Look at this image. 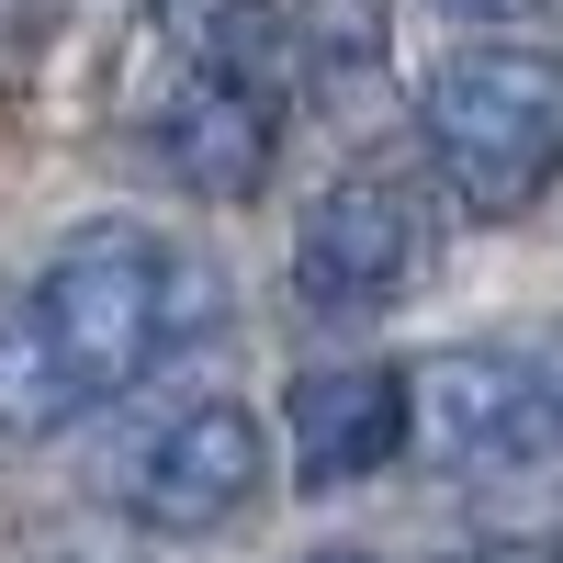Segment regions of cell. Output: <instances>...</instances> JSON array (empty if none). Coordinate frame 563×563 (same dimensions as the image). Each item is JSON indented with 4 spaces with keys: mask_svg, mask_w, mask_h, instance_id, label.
<instances>
[{
    "mask_svg": "<svg viewBox=\"0 0 563 563\" xmlns=\"http://www.w3.org/2000/svg\"><path fill=\"white\" fill-rule=\"evenodd\" d=\"M225 327V271L169 225H79L23 294H0V429H68Z\"/></svg>",
    "mask_w": 563,
    "mask_h": 563,
    "instance_id": "cell-1",
    "label": "cell"
},
{
    "mask_svg": "<svg viewBox=\"0 0 563 563\" xmlns=\"http://www.w3.org/2000/svg\"><path fill=\"white\" fill-rule=\"evenodd\" d=\"M429 158L462 214L519 225L563 180V57L552 45H462V57H440Z\"/></svg>",
    "mask_w": 563,
    "mask_h": 563,
    "instance_id": "cell-2",
    "label": "cell"
},
{
    "mask_svg": "<svg viewBox=\"0 0 563 563\" xmlns=\"http://www.w3.org/2000/svg\"><path fill=\"white\" fill-rule=\"evenodd\" d=\"M102 496L124 507L135 530H169V541H203V530H238L249 507L271 496V429L260 406L238 395H180L158 417H135L102 462Z\"/></svg>",
    "mask_w": 563,
    "mask_h": 563,
    "instance_id": "cell-3",
    "label": "cell"
},
{
    "mask_svg": "<svg viewBox=\"0 0 563 563\" xmlns=\"http://www.w3.org/2000/svg\"><path fill=\"white\" fill-rule=\"evenodd\" d=\"M417 260H429V225H417V180L406 169H339L327 192L305 203V238H294V305L305 316H384Z\"/></svg>",
    "mask_w": 563,
    "mask_h": 563,
    "instance_id": "cell-4",
    "label": "cell"
},
{
    "mask_svg": "<svg viewBox=\"0 0 563 563\" xmlns=\"http://www.w3.org/2000/svg\"><path fill=\"white\" fill-rule=\"evenodd\" d=\"M552 429H563V406L519 350H440L406 372V440L440 474H519V462L552 451Z\"/></svg>",
    "mask_w": 563,
    "mask_h": 563,
    "instance_id": "cell-5",
    "label": "cell"
},
{
    "mask_svg": "<svg viewBox=\"0 0 563 563\" xmlns=\"http://www.w3.org/2000/svg\"><path fill=\"white\" fill-rule=\"evenodd\" d=\"M271 147H282V102L271 79H238V68H169V90L147 102V158L203 203H249L271 180Z\"/></svg>",
    "mask_w": 563,
    "mask_h": 563,
    "instance_id": "cell-6",
    "label": "cell"
},
{
    "mask_svg": "<svg viewBox=\"0 0 563 563\" xmlns=\"http://www.w3.org/2000/svg\"><path fill=\"white\" fill-rule=\"evenodd\" d=\"M282 440H294V474H305L316 496L372 485V474L406 451V372H395V361L294 372V395H282Z\"/></svg>",
    "mask_w": 563,
    "mask_h": 563,
    "instance_id": "cell-7",
    "label": "cell"
},
{
    "mask_svg": "<svg viewBox=\"0 0 563 563\" xmlns=\"http://www.w3.org/2000/svg\"><path fill=\"white\" fill-rule=\"evenodd\" d=\"M34 563H135L124 541H102V530H68V541H45Z\"/></svg>",
    "mask_w": 563,
    "mask_h": 563,
    "instance_id": "cell-8",
    "label": "cell"
},
{
    "mask_svg": "<svg viewBox=\"0 0 563 563\" xmlns=\"http://www.w3.org/2000/svg\"><path fill=\"white\" fill-rule=\"evenodd\" d=\"M462 23H519V12H541V0H451Z\"/></svg>",
    "mask_w": 563,
    "mask_h": 563,
    "instance_id": "cell-9",
    "label": "cell"
},
{
    "mask_svg": "<svg viewBox=\"0 0 563 563\" xmlns=\"http://www.w3.org/2000/svg\"><path fill=\"white\" fill-rule=\"evenodd\" d=\"M305 563H372V552H305Z\"/></svg>",
    "mask_w": 563,
    "mask_h": 563,
    "instance_id": "cell-10",
    "label": "cell"
},
{
    "mask_svg": "<svg viewBox=\"0 0 563 563\" xmlns=\"http://www.w3.org/2000/svg\"><path fill=\"white\" fill-rule=\"evenodd\" d=\"M552 406H563V384H552Z\"/></svg>",
    "mask_w": 563,
    "mask_h": 563,
    "instance_id": "cell-11",
    "label": "cell"
}]
</instances>
